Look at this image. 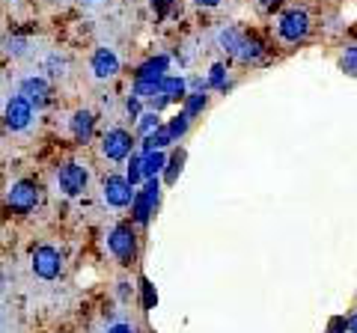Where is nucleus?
Here are the masks:
<instances>
[{
    "label": "nucleus",
    "instance_id": "nucleus-1",
    "mask_svg": "<svg viewBox=\"0 0 357 333\" xmlns=\"http://www.w3.org/2000/svg\"><path fill=\"white\" fill-rule=\"evenodd\" d=\"M277 33H280L283 42H301V39H307V33H310V15L304 13V9H289V13H283L280 21H277Z\"/></svg>",
    "mask_w": 357,
    "mask_h": 333
},
{
    "label": "nucleus",
    "instance_id": "nucleus-2",
    "mask_svg": "<svg viewBox=\"0 0 357 333\" xmlns=\"http://www.w3.org/2000/svg\"><path fill=\"white\" fill-rule=\"evenodd\" d=\"M63 271V259L54 247H36L33 250V274L42 277V280H54Z\"/></svg>",
    "mask_w": 357,
    "mask_h": 333
},
{
    "label": "nucleus",
    "instance_id": "nucleus-3",
    "mask_svg": "<svg viewBox=\"0 0 357 333\" xmlns=\"http://www.w3.org/2000/svg\"><path fill=\"white\" fill-rule=\"evenodd\" d=\"M105 199L114 208H126L134 203V185L122 176H107L105 179Z\"/></svg>",
    "mask_w": 357,
    "mask_h": 333
},
{
    "label": "nucleus",
    "instance_id": "nucleus-4",
    "mask_svg": "<svg viewBox=\"0 0 357 333\" xmlns=\"http://www.w3.org/2000/svg\"><path fill=\"white\" fill-rule=\"evenodd\" d=\"M107 247H110V253H114L119 262L128 265L134 259V253H137V244H134L131 226H116L114 232H110V238H107Z\"/></svg>",
    "mask_w": 357,
    "mask_h": 333
},
{
    "label": "nucleus",
    "instance_id": "nucleus-5",
    "mask_svg": "<svg viewBox=\"0 0 357 333\" xmlns=\"http://www.w3.org/2000/svg\"><path fill=\"white\" fill-rule=\"evenodd\" d=\"M6 199H9V206H13L15 212L27 215V212H33V208H36L39 191H36V185H33V182H15L13 187H9Z\"/></svg>",
    "mask_w": 357,
    "mask_h": 333
},
{
    "label": "nucleus",
    "instance_id": "nucleus-6",
    "mask_svg": "<svg viewBox=\"0 0 357 333\" xmlns=\"http://www.w3.org/2000/svg\"><path fill=\"white\" fill-rule=\"evenodd\" d=\"M60 191L66 194V196H77V194H84V187H86V170L81 164H66V166H60Z\"/></svg>",
    "mask_w": 357,
    "mask_h": 333
},
{
    "label": "nucleus",
    "instance_id": "nucleus-7",
    "mask_svg": "<svg viewBox=\"0 0 357 333\" xmlns=\"http://www.w3.org/2000/svg\"><path fill=\"white\" fill-rule=\"evenodd\" d=\"M131 134L128 131H122V128H114V131H107L105 140H102V152L107 155L110 161H122V158H128L131 155Z\"/></svg>",
    "mask_w": 357,
    "mask_h": 333
},
{
    "label": "nucleus",
    "instance_id": "nucleus-8",
    "mask_svg": "<svg viewBox=\"0 0 357 333\" xmlns=\"http://www.w3.org/2000/svg\"><path fill=\"white\" fill-rule=\"evenodd\" d=\"M30 119H33V104L27 102V98H9V104H6V125L13 128V131H21V128H27L30 125Z\"/></svg>",
    "mask_w": 357,
    "mask_h": 333
},
{
    "label": "nucleus",
    "instance_id": "nucleus-9",
    "mask_svg": "<svg viewBox=\"0 0 357 333\" xmlns=\"http://www.w3.org/2000/svg\"><path fill=\"white\" fill-rule=\"evenodd\" d=\"M93 72H96V77H114L116 72H119V57L110 48H98L96 54H93Z\"/></svg>",
    "mask_w": 357,
    "mask_h": 333
},
{
    "label": "nucleus",
    "instance_id": "nucleus-10",
    "mask_svg": "<svg viewBox=\"0 0 357 333\" xmlns=\"http://www.w3.org/2000/svg\"><path fill=\"white\" fill-rule=\"evenodd\" d=\"M18 95H21V98H27L30 104L42 107V104H48V84H45L42 77H27V81L21 84Z\"/></svg>",
    "mask_w": 357,
    "mask_h": 333
},
{
    "label": "nucleus",
    "instance_id": "nucleus-11",
    "mask_svg": "<svg viewBox=\"0 0 357 333\" xmlns=\"http://www.w3.org/2000/svg\"><path fill=\"white\" fill-rule=\"evenodd\" d=\"M167 65H170V60L164 57H155V60H149V63H143L140 65V72H137V81H149V84H161L164 81V72H167Z\"/></svg>",
    "mask_w": 357,
    "mask_h": 333
},
{
    "label": "nucleus",
    "instance_id": "nucleus-12",
    "mask_svg": "<svg viewBox=\"0 0 357 333\" xmlns=\"http://www.w3.org/2000/svg\"><path fill=\"white\" fill-rule=\"evenodd\" d=\"M241 42H244V33H241V30H236V27H223V30L218 33V45H220V51L232 54V57L238 54Z\"/></svg>",
    "mask_w": 357,
    "mask_h": 333
},
{
    "label": "nucleus",
    "instance_id": "nucleus-13",
    "mask_svg": "<svg viewBox=\"0 0 357 333\" xmlns=\"http://www.w3.org/2000/svg\"><path fill=\"white\" fill-rule=\"evenodd\" d=\"M185 90H188V84H185V77H173V75H167L164 81H161V95L167 98V102H176V98H185Z\"/></svg>",
    "mask_w": 357,
    "mask_h": 333
},
{
    "label": "nucleus",
    "instance_id": "nucleus-14",
    "mask_svg": "<svg viewBox=\"0 0 357 333\" xmlns=\"http://www.w3.org/2000/svg\"><path fill=\"white\" fill-rule=\"evenodd\" d=\"M72 131H75V137L81 140V143L93 137V114H86V110H77L75 119H72Z\"/></svg>",
    "mask_w": 357,
    "mask_h": 333
},
{
    "label": "nucleus",
    "instance_id": "nucleus-15",
    "mask_svg": "<svg viewBox=\"0 0 357 333\" xmlns=\"http://www.w3.org/2000/svg\"><path fill=\"white\" fill-rule=\"evenodd\" d=\"M236 57H238V60H244V63H256V60L262 57V42L244 33V42H241V48H238Z\"/></svg>",
    "mask_w": 357,
    "mask_h": 333
},
{
    "label": "nucleus",
    "instance_id": "nucleus-16",
    "mask_svg": "<svg viewBox=\"0 0 357 333\" xmlns=\"http://www.w3.org/2000/svg\"><path fill=\"white\" fill-rule=\"evenodd\" d=\"M167 166V158H164V152H146L143 155V176H146V179H155V176H158L161 170Z\"/></svg>",
    "mask_w": 357,
    "mask_h": 333
},
{
    "label": "nucleus",
    "instance_id": "nucleus-17",
    "mask_svg": "<svg viewBox=\"0 0 357 333\" xmlns=\"http://www.w3.org/2000/svg\"><path fill=\"white\" fill-rule=\"evenodd\" d=\"M170 143H173V134H170V128H155L152 131V134L146 137V143H143V149H146V152H155V149H164V146H170Z\"/></svg>",
    "mask_w": 357,
    "mask_h": 333
},
{
    "label": "nucleus",
    "instance_id": "nucleus-18",
    "mask_svg": "<svg viewBox=\"0 0 357 333\" xmlns=\"http://www.w3.org/2000/svg\"><path fill=\"white\" fill-rule=\"evenodd\" d=\"M152 208H155V203L146 194H143V191L134 194V220H137V224H146L149 215H152Z\"/></svg>",
    "mask_w": 357,
    "mask_h": 333
},
{
    "label": "nucleus",
    "instance_id": "nucleus-19",
    "mask_svg": "<svg viewBox=\"0 0 357 333\" xmlns=\"http://www.w3.org/2000/svg\"><path fill=\"white\" fill-rule=\"evenodd\" d=\"M340 65H342V72H345V75L357 77V45H349V48H345Z\"/></svg>",
    "mask_w": 357,
    "mask_h": 333
},
{
    "label": "nucleus",
    "instance_id": "nucleus-20",
    "mask_svg": "<svg viewBox=\"0 0 357 333\" xmlns=\"http://www.w3.org/2000/svg\"><path fill=\"white\" fill-rule=\"evenodd\" d=\"M137 128H140V134L143 137H149L155 128H158V110H149V114H143L140 122H137Z\"/></svg>",
    "mask_w": 357,
    "mask_h": 333
},
{
    "label": "nucleus",
    "instance_id": "nucleus-21",
    "mask_svg": "<svg viewBox=\"0 0 357 333\" xmlns=\"http://www.w3.org/2000/svg\"><path fill=\"white\" fill-rule=\"evenodd\" d=\"M208 86H227V65H220V63H215L208 69Z\"/></svg>",
    "mask_w": 357,
    "mask_h": 333
},
{
    "label": "nucleus",
    "instance_id": "nucleus-22",
    "mask_svg": "<svg viewBox=\"0 0 357 333\" xmlns=\"http://www.w3.org/2000/svg\"><path fill=\"white\" fill-rule=\"evenodd\" d=\"M140 179H146V176H143V158H140V155H131V164H128V182H131V185H137Z\"/></svg>",
    "mask_w": 357,
    "mask_h": 333
},
{
    "label": "nucleus",
    "instance_id": "nucleus-23",
    "mask_svg": "<svg viewBox=\"0 0 357 333\" xmlns=\"http://www.w3.org/2000/svg\"><path fill=\"white\" fill-rule=\"evenodd\" d=\"M188 119H191V116H188V114H176V116L170 119V125H167V128H170V134H173V140H176V137H182V134H185V131H188Z\"/></svg>",
    "mask_w": 357,
    "mask_h": 333
},
{
    "label": "nucleus",
    "instance_id": "nucleus-24",
    "mask_svg": "<svg viewBox=\"0 0 357 333\" xmlns=\"http://www.w3.org/2000/svg\"><path fill=\"white\" fill-rule=\"evenodd\" d=\"M203 107H206V95H203V93H194V95L185 102V114H188V116H197Z\"/></svg>",
    "mask_w": 357,
    "mask_h": 333
},
{
    "label": "nucleus",
    "instance_id": "nucleus-25",
    "mask_svg": "<svg viewBox=\"0 0 357 333\" xmlns=\"http://www.w3.org/2000/svg\"><path fill=\"white\" fill-rule=\"evenodd\" d=\"M6 51L15 54V57H21V54L27 51V39H6Z\"/></svg>",
    "mask_w": 357,
    "mask_h": 333
},
{
    "label": "nucleus",
    "instance_id": "nucleus-26",
    "mask_svg": "<svg viewBox=\"0 0 357 333\" xmlns=\"http://www.w3.org/2000/svg\"><path fill=\"white\" fill-rule=\"evenodd\" d=\"M158 191H161V185H158V176L155 179H146V187H143V194H146L152 203H158Z\"/></svg>",
    "mask_w": 357,
    "mask_h": 333
},
{
    "label": "nucleus",
    "instance_id": "nucleus-27",
    "mask_svg": "<svg viewBox=\"0 0 357 333\" xmlns=\"http://www.w3.org/2000/svg\"><path fill=\"white\" fill-rule=\"evenodd\" d=\"M182 161H185V155H182V152H178L176 158L170 161V170H167V179H170V182H173L176 176H178V170H182Z\"/></svg>",
    "mask_w": 357,
    "mask_h": 333
},
{
    "label": "nucleus",
    "instance_id": "nucleus-28",
    "mask_svg": "<svg viewBox=\"0 0 357 333\" xmlns=\"http://www.w3.org/2000/svg\"><path fill=\"white\" fill-rule=\"evenodd\" d=\"M128 114H131L134 119H140V98H137V95L128 98Z\"/></svg>",
    "mask_w": 357,
    "mask_h": 333
},
{
    "label": "nucleus",
    "instance_id": "nucleus-29",
    "mask_svg": "<svg viewBox=\"0 0 357 333\" xmlns=\"http://www.w3.org/2000/svg\"><path fill=\"white\" fill-rule=\"evenodd\" d=\"M170 3H173V0H152V6H155V13H158V15H164L167 9H170Z\"/></svg>",
    "mask_w": 357,
    "mask_h": 333
},
{
    "label": "nucleus",
    "instance_id": "nucleus-30",
    "mask_svg": "<svg viewBox=\"0 0 357 333\" xmlns=\"http://www.w3.org/2000/svg\"><path fill=\"white\" fill-rule=\"evenodd\" d=\"M107 333H134L131 325H114V327H107Z\"/></svg>",
    "mask_w": 357,
    "mask_h": 333
},
{
    "label": "nucleus",
    "instance_id": "nucleus-31",
    "mask_svg": "<svg viewBox=\"0 0 357 333\" xmlns=\"http://www.w3.org/2000/svg\"><path fill=\"white\" fill-rule=\"evenodd\" d=\"M194 3H199V6H218L220 0H194Z\"/></svg>",
    "mask_w": 357,
    "mask_h": 333
},
{
    "label": "nucleus",
    "instance_id": "nucleus-32",
    "mask_svg": "<svg viewBox=\"0 0 357 333\" xmlns=\"http://www.w3.org/2000/svg\"><path fill=\"white\" fill-rule=\"evenodd\" d=\"M349 327H351V333H357V313L351 316V325H349Z\"/></svg>",
    "mask_w": 357,
    "mask_h": 333
},
{
    "label": "nucleus",
    "instance_id": "nucleus-33",
    "mask_svg": "<svg viewBox=\"0 0 357 333\" xmlns=\"http://www.w3.org/2000/svg\"><path fill=\"white\" fill-rule=\"evenodd\" d=\"M271 3H277V0H262V9H268V6H271Z\"/></svg>",
    "mask_w": 357,
    "mask_h": 333
},
{
    "label": "nucleus",
    "instance_id": "nucleus-34",
    "mask_svg": "<svg viewBox=\"0 0 357 333\" xmlns=\"http://www.w3.org/2000/svg\"><path fill=\"white\" fill-rule=\"evenodd\" d=\"M84 3H93V0H84Z\"/></svg>",
    "mask_w": 357,
    "mask_h": 333
}]
</instances>
